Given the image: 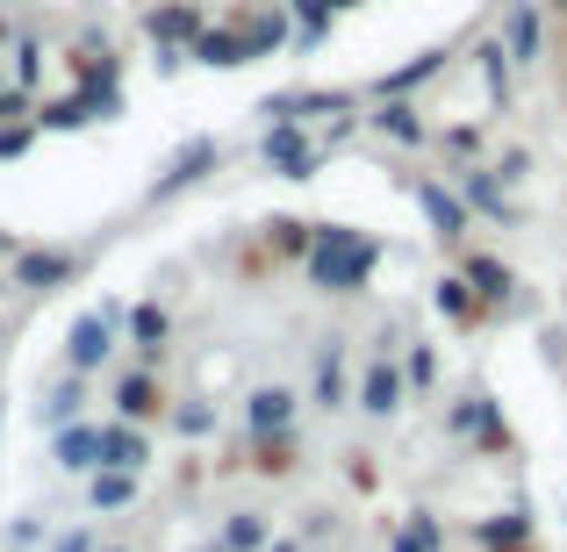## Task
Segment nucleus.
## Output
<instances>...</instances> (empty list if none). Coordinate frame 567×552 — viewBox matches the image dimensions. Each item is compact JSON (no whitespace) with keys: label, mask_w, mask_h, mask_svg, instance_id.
Wrapping results in <instances>:
<instances>
[{"label":"nucleus","mask_w":567,"mask_h":552,"mask_svg":"<svg viewBox=\"0 0 567 552\" xmlns=\"http://www.w3.org/2000/svg\"><path fill=\"white\" fill-rule=\"evenodd\" d=\"M374 265H381V237L352 230V222H317V244H309L302 273L317 280L323 294H360L367 280H374Z\"/></svg>","instance_id":"nucleus-1"},{"label":"nucleus","mask_w":567,"mask_h":552,"mask_svg":"<svg viewBox=\"0 0 567 552\" xmlns=\"http://www.w3.org/2000/svg\"><path fill=\"white\" fill-rule=\"evenodd\" d=\"M80 273H86V251H72V244H22L8 259V288L14 294H58Z\"/></svg>","instance_id":"nucleus-2"},{"label":"nucleus","mask_w":567,"mask_h":552,"mask_svg":"<svg viewBox=\"0 0 567 552\" xmlns=\"http://www.w3.org/2000/svg\"><path fill=\"white\" fill-rule=\"evenodd\" d=\"M130 323L123 302H101V309H80V316L65 323V366L72 373H101L115 360V331Z\"/></svg>","instance_id":"nucleus-3"},{"label":"nucleus","mask_w":567,"mask_h":552,"mask_svg":"<svg viewBox=\"0 0 567 552\" xmlns=\"http://www.w3.org/2000/svg\"><path fill=\"white\" fill-rule=\"evenodd\" d=\"M445 438H460V445H474V452H511V416H503V402L496 395H460L453 409H445Z\"/></svg>","instance_id":"nucleus-4"},{"label":"nucleus","mask_w":567,"mask_h":552,"mask_svg":"<svg viewBox=\"0 0 567 552\" xmlns=\"http://www.w3.org/2000/svg\"><path fill=\"white\" fill-rule=\"evenodd\" d=\"M352 409L367 416V424H395L402 409H410V373H402L395 352H374L360 373V387H352Z\"/></svg>","instance_id":"nucleus-5"},{"label":"nucleus","mask_w":567,"mask_h":552,"mask_svg":"<svg viewBox=\"0 0 567 552\" xmlns=\"http://www.w3.org/2000/svg\"><path fill=\"white\" fill-rule=\"evenodd\" d=\"M259 158L280 173V180H317V166H323V144L309 137L302 123H266V137H259Z\"/></svg>","instance_id":"nucleus-6"},{"label":"nucleus","mask_w":567,"mask_h":552,"mask_svg":"<svg viewBox=\"0 0 567 552\" xmlns=\"http://www.w3.org/2000/svg\"><path fill=\"white\" fill-rule=\"evenodd\" d=\"M223 166V144L216 137H187L181 152L166 158V166H158V180L144 187V201H173V194H187V187H202L208 173Z\"/></svg>","instance_id":"nucleus-7"},{"label":"nucleus","mask_w":567,"mask_h":552,"mask_svg":"<svg viewBox=\"0 0 567 552\" xmlns=\"http://www.w3.org/2000/svg\"><path fill=\"white\" fill-rule=\"evenodd\" d=\"M302 402L309 395H295L288 381H259L245 395V438H288L295 416H302Z\"/></svg>","instance_id":"nucleus-8"},{"label":"nucleus","mask_w":567,"mask_h":552,"mask_svg":"<svg viewBox=\"0 0 567 552\" xmlns=\"http://www.w3.org/2000/svg\"><path fill=\"white\" fill-rule=\"evenodd\" d=\"M496 43L511 51V65L517 72H532L546 58V8L539 0H503V29H496Z\"/></svg>","instance_id":"nucleus-9"},{"label":"nucleus","mask_w":567,"mask_h":552,"mask_svg":"<svg viewBox=\"0 0 567 552\" xmlns=\"http://www.w3.org/2000/svg\"><path fill=\"white\" fill-rule=\"evenodd\" d=\"M410 194H416V208H424V222H431V237H439V244H467L474 208L460 201V187H445V180H410Z\"/></svg>","instance_id":"nucleus-10"},{"label":"nucleus","mask_w":567,"mask_h":552,"mask_svg":"<svg viewBox=\"0 0 567 552\" xmlns=\"http://www.w3.org/2000/svg\"><path fill=\"white\" fill-rule=\"evenodd\" d=\"M109 402H115V416H123V424H144V430L173 409L152 366H123V373H115V387H109Z\"/></svg>","instance_id":"nucleus-11"},{"label":"nucleus","mask_w":567,"mask_h":552,"mask_svg":"<svg viewBox=\"0 0 567 552\" xmlns=\"http://www.w3.org/2000/svg\"><path fill=\"white\" fill-rule=\"evenodd\" d=\"M453 187H460V201H467L482 222H503V230H517V222H525V208L511 201V187H503L488 166H460V173H453Z\"/></svg>","instance_id":"nucleus-12"},{"label":"nucleus","mask_w":567,"mask_h":552,"mask_svg":"<svg viewBox=\"0 0 567 552\" xmlns=\"http://www.w3.org/2000/svg\"><path fill=\"white\" fill-rule=\"evenodd\" d=\"M266 123H309V115H352L346 86H288V94H266L259 101Z\"/></svg>","instance_id":"nucleus-13"},{"label":"nucleus","mask_w":567,"mask_h":552,"mask_svg":"<svg viewBox=\"0 0 567 552\" xmlns=\"http://www.w3.org/2000/svg\"><path fill=\"white\" fill-rule=\"evenodd\" d=\"M352 373H346V337H323L317 345V373H309V402H317L323 416H338V409H352Z\"/></svg>","instance_id":"nucleus-14"},{"label":"nucleus","mask_w":567,"mask_h":552,"mask_svg":"<svg viewBox=\"0 0 567 552\" xmlns=\"http://www.w3.org/2000/svg\"><path fill=\"white\" fill-rule=\"evenodd\" d=\"M202 29L208 22H202V8H194V0H158V8L144 14V37H152L158 51H181V58H187V43L202 37Z\"/></svg>","instance_id":"nucleus-15"},{"label":"nucleus","mask_w":567,"mask_h":552,"mask_svg":"<svg viewBox=\"0 0 567 552\" xmlns=\"http://www.w3.org/2000/svg\"><path fill=\"white\" fill-rule=\"evenodd\" d=\"M460 273H467V288L482 294V309H511V294H517V265L511 259H496V251H467Z\"/></svg>","instance_id":"nucleus-16"},{"label":"nucleus","mask_w":567,"mask_h":552,"mask_svg":"<svg viewBox=\"0 0 567 552\" xmlns=\"http://www.w3.org/2000/svg\"><path fill=\"white\" fill-rule=\"evenodd\" d=\"M51 467H58V473H80V481H86V473L101 467V424H86V416H80V424L51 430Z\"/></svg>","instance_id":"nucleus-17"},{"label":"nucleus","mask_w":567,"mask_h":552,"mask_svg":"<svg viewBox=\"0 0 567 552\" xmlns=\"http://www.w3.org/2000/svg\"><path fill=\"white\" fill-rule=\"evenodd\" d=\"M80 416H86V373L65 366V373H58V381L37 395V424H43V430H65V424H80Z\"/></svg>","instance_id":"nucleus-18"},{"label":"nucleus","mask_w":567,"mask_h":552,"mask_svg":"<svg viewBox=\"0 0 567 552\" xmlns=\"http://www.w3.org/2000/svg\"><path fill=\"white\" fill-rule=\"evenodd\" d=\"M101 467H123V473H144V467H152V438H144V424L109 416V424H101Z\"/></svg>","instance_id":"nucleus-19"},{"label":"nucleus","mask_w":567,"mask_h":552,"mask_svg":"<svg viewBox=\"0 0 567 552\" xmlns=\"http://www.w3.org/2000/svg\"><path fill=\"white\" fill-rule=\"evenodd\" d=\"M137 496H144V481H137V473H123V467H94V473H86V510H94V517L137 510Z\"/></svg>","instance_id":"nucleus-20"},{"label":"nucleus","mask_w":567,"mask_h":552,"mask_svg":"<svg viewBox=\"0 0 567 552\" xmlns=\"http://www.w3.org/2000/svg\"><path fill=\"white\" fill-rule=\"evenodd\" d=\"M367 123H374L381 137L410 144V152H416V144H431V129H424V115H416V101H410V94H381V101H374V115H367Z\"/></svg>","instance_id":"nucleus-21"},{"label":"nucleus","mask_w":567,"mask_h":552,"mask_svg":"<svg viewBox=\"0 0 567 552\" xmlns=\"http://www.w3.org/2000/svg\"><path fill=\"white\" fill-rule=\"evenodd\" d=\"M431 309H439V316L453 323V331H474V323L488 316V309H482V294L467 288V273H439V288H431Z\"/></svg>","instance_id":"nucleus-22"},{"label":"nucleus","mask_w":567,"mask_h":552,"mask_svg":"<svg viewBox=\"0 0 567 552\" xmlns=\"http://www.w3.org/2000/svg\"><path fill=\"white\" fill-rule=\"evenodd\" d=\"M474 545L482 552H532V510L517 502V510H496L474 524Z\"/></svg>","instance_id":"nucleus-23"},{"label":"nucleus","mask_w":567,"mask_h":552,"mask_svg":"<svg viewBox=\"0 0 567 552\" xmlns=\"http://www.w3.org/2000/svg\"><path fill=\"white\" fill-rule=\"evenodd\" d=\"M166 337H173V316L158 302H137V309H130V345H137V366L158 373V360H166Z\"/></svg>","instance_id":"nucleus-24"},{"label":"nucleus","mask_w":567,"mask_h":552,"mask_svg":"<svg viewBox=\"0 0 567 552\" xmlns=\"http://www.w3.org/2000/svg\"><path fill=\"white\" fill-rule=\"evenodd\" d=\"M187 58H202L208 72H237V65H251V43H245V29H202L187 43Z\"/></svg>","instance_id":"nucleus-25"},{"label":"nucleus","mask_w":567,"mask_h":552,"mask_svg":"<svg viewBox=\"0 0 567 552\" xmlns=\"http://www.w3.org/2000/svg\"><path fill=\"white\" fill-rule=\"evenodd\" d=\"M266 539H274V517H266V510H230L216 524V545H208V552H259Z\"/></svg>","instance_id":"nucleus-26"},{"label":"nucleus","mask_w":567,"mask_h":552,"mask_svg":"<svg viewBox=\"0 0 567 552\" xmlns=\"http://www.w3.org/2000/svg\"><path fill=\"white\" fill-rule=\"evenodd\" d=\"M482 86H488V101L511 115V101H517V65H511V51H503L496 37L482 43Z\"/></svg>","instance_id":"nucleus-27"},{"label":"nucleus","mask_w":567,"mask_h":552,"mask_svg":"<svg viewBox=\"0 0 567 552\" xmlns=\"http://www.w3.org/2000/svg\"><path fill=\"white\" fill-rule=\"evenodd\" d=\"M86 123H101L94 94H58V101L37 108V129H86Z\"/></svg>","instance_id":"nucleus-28"},{"label":"nucleus","mask_w":567,"mask_h":552,"mask_svg":"<svg viewBox=\"0 0 567 552\" xmlns=\"http://www.w3.org/2000/svg\"><path fill=\"white\" fill-rule=\"evenodd\" d=\"M388 552H445V524L431 510H410V517H402V531L388 539Z\"/></svg>","instance_id":"nucleus-29"},{"label":"nucleus","mask_w":567,"mask_h":552,"mask_svg":"<svg viewBox=\"0 0 567 552\" xmlns=\"http://www.w3.org/2000/svg\"><path fill=\"white\" fill-rule=\"evenodd\" d=\"M166 424H173V430H181V438H187V445H202V438H216V424H223V416H216V402H202V395H187V402H173V409H166Z\"/></svg>","instance_id":"nucleus-30"},{"label":"nucleus","mask_w":567,"mask_h":552,"mask_svg":"<svg viewBox=\"0 0 567 552\" xmlns=\"http://www.w3.org/2000/svg\"><path fill=\"white\" fill-rule=\"evenodd\" d=\"M266 244H274L280 259H309V244H317V222H302V216H274V222H266Z\"/></svg>","instance_id":"nucleus-31"},{"label":"nucleus","mask_w":567,"mask_h":552,"mask_svg":"<svg viewBox=\"0 0 567 552\" xmlns=\"http://www.w3.org/2000/svg\"><path fill=\"white\" fill-rule=\"evenodd\" d=\"M245 43H251V58H274L280 43H288V22H280V8H259V14H245Z\"/></svg>","instance_id":"nucleus-32"},{"label":"nucleus","mask_w":567,"mask_h":552,"mask_svg":"<svg viewBox=\"0 0 567 552\" xmlns=\"http://www.w3.org/2000/svg\"><path fill=\"white\" fill-rule=\"evenodd\" d=\"M431 72H445V51H424V58H410L402 72H388V80L374 86V94H416V86H424Z\"/></svg>","instance_id":"nucleus-33"},{"label":"nucleus","mask_w":567,"mask_h":552,"mask_svg":"<svg viewBox=\"0 0 567 552\" xmlns=\"http://www.w3.org/2000/svg\"><path fill=\"white\" fill-rule=\"evenodd\" d=\"M251 467L259 473H295L302 459H295V430L288 438H251Z\"/></svg>","instance_id":"nucleus-34"},{"label":"nucleus","mask_w":567,"mask_h":552,"mask_svg":"<svg viewBox=\"0 0 567 552\" xmlns=\"http://www.w3.org/2000/svg\"><path fill=\"white\" fill-rule=\"evenodd\" d=\"M0 539H8V552H37V545H51V524L43 517H14Z\"/></svg>","instance_id":"nucleus-35"},{"label":"nucleus","mask_w":567,"mask_h":552,"mask_svg":"<svg viewBox=\"0 0 567 552\" xmlns=\"http://www.w3.org/2000/svg\"><path fill=\"white\" fill-rule=\"evenodd\" d=\"M331 0H295V22H302V43H323V29H331Z\"/></svg>","instance_id":"nucleus-36"},{"label":"nucleus","mask_w":567,"mask_h":552,"mask_svg":"<svg viewBox=\"0 0 567 552\" xmlns=\"http://www.w3.org/2000/svg\"><path fill=\"white\" fill-rule=\"evenodd\" d=\"M402 373H410V387H431V381H439V352L410 345V352H402Z\"/></svg>","instance_id":"nucleus-37"},{"label":"nucleus","mask_w":567,"mask_h":552,"mask_svg":"<svg viewBox=\"0 0 567 552\" xmlns=\"http://www.w3.org/2000/svg\"><path fill=\"white\" fill-rule=\"evenodd\" d=\"M14 58H22V65H14L22 80H14V86H37V72H43V43H37V37H14Z\"/></svg>","instance_id":"nucleus-38"},{"label":"nucleus","mask_w":567,"mask_h":552,"mask_svg":"<svg viewBox=\"0 0 567 552\" xmlns=\"http://www.w3.org/2000/svg\"><path fill=\"white\" fill-rule=\"evenodd\" d=\"M488 173H496L503 187H517V180H525V173H532V152H517V144H511V152H503V158H496V166H488Z\"/></svg>","instance_id":"nucleus-39"},{"label":"nucleus","mask_w":567,"mask_h":552,"mask_svg":"<svg viewBox=\"0 0 567 552\" xmlns=\"http://www.w3.org/2000/svg\"><path fill=\"white\" fill-rule=\"evenodd\" d=\"M51 552H101V545H94V531L72 524V531H51Z\"/></svg>","instance_id":"nucleus-40"},{"label":"nucleus","mask_w":567,"mask_h":552,"mask_svg":"<svg viewBox=\"0 0 567 552\" xmlns=\"http://www.w3.org/2000/svg\"><path fill=\"white\" fill-rule=\"evenodd\" d=\"M445 152H453V158H467V166H474V152H482V129H445Z\"/></svg>","instance_id":"nucleus-41"},{"label":"nucleus","mask_w":567,"mask_h":552,"mask_svg":"<svg viewBox=\"0 0 567 552\" xmlns=\"http://www.w3.org/2000/svg\"><path fill=\"white\" fill-rule=\"evenodd\" d=\"M259 552H309V545H302V539H266Z\"/></svg>","instance_id":"nucleus-42"},{"label":"nucleus","mask_w":567,"mask_h":552,"mask_svg":"<svg viewBox=\"0 0 567 552\" xmlns=\"http://www.w3.org/2000/svg\"><path fill=\"white\" fill-rule=\"evenodd\" d=\"M539 8H546V14H560V22H567V0H539Z\"/></svg>","instance_id":"nucleus-43"},{"label":"nucleus","mask_w":567,"mask_h":552,"mask_svg":"<svg viewBox=\"0 0 567 552\" xmlns=\"http://www.w3.org/2000/svg\"><path fill=\"white\" fill-rule=\"evenodd\" d=\"M101 552H137V545H101Z\"/></svg>","instance_id":"nucleus-44"},{"label":"nucleus","mask_w":567,"mask_h":552,"mask_svg":"<svg viewBox=\"0 0 567 552\" xmlns=\"http://www.w3.org/2000/svg\"><path fill=\"white\" fill-rule=\"evenodd\" d=\"M331 8H360V0H331Z\"/></svg>","instance_id":"nucleus-45"},{"label":"nucleus","mask_w":567,"mask_h":552,"mask_svg":"<svg viewBox=\"0 0 567 552\" xmlns=\"http://www.w3.org/2000/svg\"><path fill=\"white\" fill-rule=\"evenodd\" d=\"M0 86H8V80H0Z\"/></svg>","instance_id":"nucleus-46"}]
</instances>
